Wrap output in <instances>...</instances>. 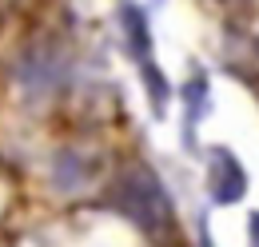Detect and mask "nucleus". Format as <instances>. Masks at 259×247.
<instances>
[{
	"mask_svg": "<svg viewBox=\"0 0 259 247\" xmlns=\"http://www.w3.org/2000/svg\"><path fill=\"white\" fill-rule=\"evenodd\" d=\"M251 247H259V212L251 216Z\"/></svg>",
	"mask_w": 259,
	"mask_h": 247,
	"instance_id": "5",
	"label": "nucleus"
},
{
	"mask_svg": "<svg viewBox=\"0 0 259 247\" xmlns=\"http://www.w3.org/2000/svg\"><path fill=\"white\" fill-rule=\"evenodd\" d=\"M120 24H124V40H128L132 60L140 64V68L152 64V32H148V16H144V8L124 4V8H120Z\"/></svg>",
	"mask_w": 259,
	"mask_h": 247,
	"instance_id": "3",
	"label": "nucleus"
},
{
	"mask_svg": "<svg viewBox=\"0 0 259 247\" xmlns=\"http://www.w3.org/2000/svg\"><path fill=\"white\" fill-rule=\"evenodd\" d=\"M207 191L215 203H239L247 195V172L227 148H211V163H207Z\"/></svg>",
	"mask_w": 259,
	"mask_h": 247,
	"instance_id": "2",
	"label": "nucleus"
},
{
	"mask_svg": "<svg viewBox=\"0 0 259 247\" xmlns=\"http://www.w3.org/2000/svg\"><path fill=\"white\" fill-rule=\"evenodd\" d=\"M203 104H207V80H203V76H195L192 84H188V128H192L195 116L203 112Z\"/></svg>",
	"mask_w": 259,
	"mask_h": 247,
	"instance_id": "4",
	"label": "nucleus"
},
{
	"mask_svg": "<svg viewBox=\"0 0 259 247\" xmlns=\"http://www.w3.org/2000/svg\"><path fill=\"white\" fill-rule=\"evenodd\" d=\"M112 203H116L140 231H163V227H171V203H167V191H163V184L156 180V172L144 168V163L128 168V172L116 180V187H112Z\"/></svg>",
	"mask_w": 259,
	"mask_h": 247,
	"instance_id": "1",
	"label": "nucleus"
},
{
	"mask_svg": "<svg viewBox=\"0 0 259 247\" xmlns=\"http://www.w3.org/2000/svg\"><path fill=\"white\" fill-rule=\"evenodd\" d=\"M199 247H215V243H211V235H207V227L199 231Z\"/></svg>",
	"mask_w": 259,
	"mask_h": 247,
	"instance_id": "6",
	"label": "nucleus"
}]
</instances>
